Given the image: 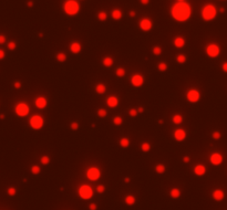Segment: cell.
<instances>
[{"label":"cell","mask_w":227,"mask_h":210,"mask_svg":"<svg viewBox=\"0 0 227 210\" xmlns=\"http://www.w3.org/2000/svg\"><path fill=\"white\" fill-rule=\"evenodd\" d=\"M167 64H166L165 62H160L159 64H157V69H159V71L160 72H165L167 70Z\"/></svg>","instance_id":"cell-35"},{"label":"cell","mask_w":227,"mask_h":210,"mask_svg":"<svg viewBox=\"0 0 227 210\" xmlns=\"http://www.w3.org/2000/svg\"><path fill=\"white\" fill-rule=\"evenodd\" d=\"M183 121H184V118H183V116L181 115V114H174L173 117H172V122H173L174 124H176V125L182 124Z\"/></svg>","instance_id":"cell-24"},{"label":"cell","mask_w":227,"mask_h":210,"mask_svg":"<svg viewBox=\"0 0 227 210\" xmlns=\"http://www.w3.org/2000/svg\"><path fill=\"white\" fill-rule=\"evenodd\" d=\"M130 180H131V178H129V177H125V178H124V181L125 182H130Z\"/></svg>","instance_id":"cell-52"},{"label":"cell","mask_w":227,"mask_h":210,"mask_svg":"<svg viewBox=\"0 0 227 210\" xmlns=\"http://www.w3.org/2000/svg\"><path fill=\"white\" fill-rule=\"evenodd\" d=\"M15 88H21V83H20V82H16V83H15Z\"/></svg>","instance_id":"cell-51"},{"label":"cell","mask_w":227,"mask_h":210,"mask_svg":"<svg viewBox=\"0 0 227 210\" xmlns=\"http://www.w3.org/2000/svg\"><path fill=\"white\" fill-rule=\"evenodd\" d=\"M7 193H8V195H9V196H15V195H16V193H17V190H16V188H15V187H10V188H8Z\"/></svg>","instance_id":"cell-42"},{"label":"cell","mask_w":227,"mask_h":210,"mask_svg":"<svg viewBox=\"0 0 227 210\" xmlns=\"http://www.w3.org/2000/svg\"><path fill=\"white\" fill-rule=\"evenodd\" d=\"M5 55H6L5 51H3V50H1V49H0V60H2V59L5 58Z\"/></svg>","instance_id":"cell-48"},{"label":"cell","mask_w":227,"mask_h":210,"mask_svg":"<svg viewBox=\"0 0 227 210\" xmlns=\"http://www.w3.org/2000/svg\"><path fill=\"white\" fill-rule=\"evenodd\" d=\"M186 60H187V58H186L185 54H178L176 56V62L180 63V64H184L186 62Z\"/></svg>","instance_id":"cell-32"},{"label":"cell","mask_w":227,"mask_h":210,"mask_svg":"<svg viewBox=\"0 0 227 210\" xmlns=\"http://www.w3.org/2000/svg\"><path fill=\"white\" fill-rule=\"evenodd\" d=\"M138 113H142V112L144 111V108H143V107H138Z\"/></svg>","instance_id":"cell-53"},{"label":"cell","mask_w":227,"mask_h":210,"mask_svg":"<svg viewBox=\"0 0 227 210\" xmlns=\"http://www.w3.org/2000/svg\"><path fill=\"white\" fill-rule=\"evenodd\" d=\"M80 3L78 0H66L63 3V11L66 16L74 17L80 12Z\"/></svg>","instance_id":"cell-2"},{"label":"cell","mask_w":227,"mask_h":210,"mask_svg":"<svg viewBox=\"0 0 227 210\" xmlns=\"http://www.w3.org/2000/svg\"><path fill=\"white\" fill-rule=\"evenodd\" d=\"M125 73H126V71L124 67H117L115 70V75L117 77H123L125 75Z\"/></svg>","instance_id":"cell-31"},{"label":"cell","mask_w":227,"mask_h":210,"mask_svg":"<svg viewBox=\"0 0 227 210\" xmlns=\"http://www.w3.org/2000/svg\"><path fill=\"white\" fill-rule=\"evenodd\" d=\"M205 53L207 54V56H210V58H217L219 53H221V48H219V45L216 43H210L207 47H206V49H205Z\"/></svg>","instance_id":"cell-8"},{"label":"cell","mask_w":227,"mask_h":210,"mask_svg":"<svg viewBox=\"0 0 227 210\" xmlns=\"http://www.w3.org/2000/svg\"><path fill=\"white\" fill-rule=\"evenodd\" d=\"M85 176L88 178L89 180H91V181H96V180H99L100 177H101V170H100V168L98 167H89L88 170L85 171Z\"/></svg>","instance_id":"cell-6"},{"label":"cell","mask_w":227,"mask_h":210,"mask_svg":"<svg viewBox=\"0 0 227 210\" xmlns=\"http://www.w3.org/2000/svg\"><path fill=\"white\" fill-rule=\"evenodd\" d=\"M6 42V37L3 34H0V44H3Z\"/></svg>","instance_id":"cell-46"},{"label":"cell","mask_w":227,"mask_h":210,"mask_svg":"<svg viewBox=\"0 0 227 210\" xmlns=\"http://www.w3.org/2000/svg\"><path fill=\"white\" fill-rule=\"evenodd\" d=\"M129 114H130L131 117H136L138 115V111L135 110V108H131V110L129 111Z\"/></svg>","instance_id":"cell-41"},{"label":"cell","mask_w":227,"mask_h":210,"mask_svg":"<svg viewBox=\"0 0 227 210\" xmlns=\"http://www.w3.org/2000/svg\"><path fill=\"white\" fill-rule=\"evenodd\" d=\"M95 92L98 94H104L106 92V85L104 83H98L95 85Z\"/></svg>","instance_id":"cell-22"},{"label":"cell","mask_w":227,"mask_h":210,"mask_svg":"<svg viewBox=\"0 0 227 210\" xmlns=\"http://www.w3.org/2000/svg\"><path fill=\"white\" fill-rule=\"evenodd\" d=\"M113 63H114V60H113V58L112 56H104L103 58V60H102V64L105 66V67H111V66L113 65Z\"/></svg>","instance_id":"cell-21"},{"label":"cell","mask_w":227,"mask_h":210,"mask_svg":"<svg viewBox=\"0 0 227 210\" xmlns=\"http://www.w3.org/2000/svg\"><path fill=\"white\" fill-rule=\"evenodd\" d=\"M212 137L214 138L215 140H218V139H221V133L218 132V131H215V132L212 133Z\"/></svg>","instance_id":"cell-39"},{"label":"cell","mask_w":227,"mask_h":210,"mask_svg":"<svg viewBox=\"0 0 227 210\" xmlns=\"http://www.w3.org/2000/svg\"><path fill=\"white\" fill-rule=\"evenodd\" d=\"M144 76L142 74H138V73H135L133 74L131 79H130V83L132 84L134 88H141L144 84Z\"/></svg>","instance_id":"cell-11"},{"label":"cell","mask_w":227,"mask_h":210,"mask_svg":"<svg viewBox=\"0 0 227 210\" xmlns=\"http://www.w3.org/2000/svg\"><path fill=\"white\" fill-rule=\"evenodd\" d=\"M166 170V167L165 165H163V164H159V165L155 166V171L157 172V174H164Z\"/></svg>","instance_id":"cell-29"},{"label":"cell","mask_w":227,"mask_h":210,"mask_svg":"<svg viewBox=\"0 0 227 210\" xmlns=\"http://www.w3.org/2000/svg\"><path fill=\"white\" fill-rule=\"evenodd\" d=\"M186 99L189 103H197L200 99V92L197 88H189L186 93Z\"/></svg>","instance_id":"cell-9"},{"label":"cell","mask_w":227,"mask_h":210,"mask_svg":"<svg viewBox=\"0 0 227 210\" xmlns=\"http://www.w3.org/2000/svg\"><path fill=\"white\" fill-rule=\"evenodd\" d=\"M40 161H41L42 165H48L50 163V157L49 156H47V155H45V156H42V157L40 158Z\"/></svg>","instance_id":"cell-37"},{"label":"cell","mask_w":227,"mask_h":210,"mask_svg":"<svg viewBox=\"0 0 227 210\" xmlns=\"http://www.w3.org/2000/svg\"><path fill=\"white\" fill-rule=\"evenodd\" d=\"M124 201H125V204L127 206H133V204H135L136 199H135V197L133 195H127L126 197H125V199H124Z\"/></svg>","instance_id":"cell-26"},{"label":"cell","mask_w":227,"mask_h":210,"mask_svg":"<svg viewBox=\"0 0 227 210\" xmlns=\"http://www.w3.org/2000/svg\"><path fill=\"white\" fill-rule=\"evenodd\" d=\"M40 171H41V169H40V167L38 165H33L31 167V172L33 175H38V174H40Z\"/></svg>","instance_id":"cell-38"},{"label":"cell","mask_w":227,"mask_h":210,"mask_svg":"<svg viewBox=\"0 0 227 210\" xmlns=\"http://www.w3.org/2000/svg\"><path fill=\"white\" fill-rule=\"evenodd\" d=\"M176 1H185V0H176Z\"/></svg>","instance_id":"cell-55"},{"label":"cell","mask_w":227,"mask_h":210,"mask_svg":"<svg viewBox=\"0 0 227 210\" xmlns=\"http://www.w3.org/2000/svg\"><path fill=\"white\" fill-rule=\"evenodd\" d=\"M106 114H108V112H106L105 108H99L98 112H96V115L99 116L100 118H104L105 116H106Z\"/></svg>","instance_id":"cell-36"},{"label":"cell","mask_w":227,"mask_h":210,"mask_svg":"<svg viewBox=\"0 0 227 210\" xmlns=\"http://www.w3.org/2000/svg\"><path fill=\"white\" fill-rule=\"evenodd\" d=\"M119 103H120V101H119V97L116 96V95H110L108 99H106V105L110 107V108H115L119 106Z\"/></svg>","instance_id":"cell-16"},{"label":"cell","mask_w":227,"mask_h":210,"mask_svg":"<svg viewBox=\"0 0 227 210\" xmlns=\"http://www.w3.org/2000/svg\"><path fill=\"white\" fill-rule=\"evenodd\" d=\"M119 144H120V146H121L122 148H127V147L130 146V138H127V137L120 138Z\"/></svg>","instance_id":"cell-25"},{"label":"cell","mask_w":227,"mask_h":210,"mask_svg":"<svg viewBox=\"0 0 227 210\" xmlns=\"http://www.w3.org/2000/svg\"><path fill=\"white\" fill-rule=\"evenodd\" d=\"M221 69H223V71L227 73V62H224L223 64H221Z\"/></svg>","instance_id":"cell-47"},{"label":"cell","mask_w":227,"mask_h":210,"mask_svg":"<svg viewBox=\"0 0 227 210\" xmlns=\"http://www.w3.org/2000/svg\"><path fill=\"white\" fill-rule=\"evenodd\" d=\"M111 17H112V19H113V20L119 21V20H121L122 17H123V12H122L121 9L115 8V9H113L112 12H111Z\"/></svg>","instance_id":"cell-20"},{"label":"cell","mask_w":227,"mask_h":210,"mask_svg":"<svg viewBox=\"0 0 227 210\" xmlns=\"http://www.w3.org/2000/svg\"><path fill=\"white\" fill-rule=\"evenodd\" d=\"M200 15H202V18H203L204 21H212V20H214L216 18V16H217V9H216V7L214 5H212V3H206V5L202 8Z\"/></svg>","instance_id":"cell-3"},{"label":"cell","mask_w":227,"mask_h":210,"mask_svg":"<svg viewBox=\"0 0 227 210\" xmlns=\"http://www.w3.org/2000/svg\"><path fill=\"white\" fill-rule=\"evenodd\" d=\"M138 27L144 32L151 31L153 29V21L149 18H143V19H141L138 21Z\"/></svg>","instance_id":"cell-10"},{"label":"cell","mask_w":227,"mask_h":210,"mask_svg":"<svg viewBox=\"0 0 227 210\" xmlns=\"http://www.w3.org/2000/svg\"><path fill=\"white\" fill-rule=\"evenodd\" d=\"M15 112L19 117H26L30 112V107L24 102H19L15 107Z\"/></svg>","instance_id":"cell-7"},{"label":"cell","mask_w":227,"mask_h":210,"mask_svg":"<svg viewBox=\"0 0 227 210\" xmlns=\"http://www.w3.org/2000/svg\"><path fill=\"white\" fill-rule=\"evenodd\" d=\"M96 18H98V20H100V21H105L108 19V13L105 11H100L99 13L96 15Z\"/></svg>","instance_id":"cell-30"},{"label":"cell","mask_w":227,"mask_h":210,"mask_svg":"<svg viewBox=\"0 0 227 210\" xmlns=\"http://www.w3.org/2000/svg\"><path fill=\"white\" fill-rule=\"evenodd\" d=\"M34 105L38 110H44L48 106V99L44 96H38L34 99Z\"/></svg>","instance_id":"cell-13"},{"label":"cell","mask_w":227,"mask_h":210,"mask_svg":"<svg viewBox=\"0 0 227 210\" xmlns=\"http://www.w3.org/2000/svg\"><path fill=\"white\" fill-rule=\"evenodd\" d=\"M112 122H113V124H114L115 126H120V125H122V123H123V118H122L121 116H115V117L112 120Z\"/></svg>","instance_id":"cell-34"},{"label":"cell","mask_w":227,"mask_h":210,"mask_svg":"<svg viewBox=\"0 0 227 210\" xmlns=\"http://www.w3.org/2000/svg\"><path fill=\"white\" fill-rule=\"evenodd\" d=\"M78 193H79V196H80L81 199L88 200V199H91L93 197V189H92L91 186H89V185H81L79 187Z\"/></svg>","instance_id":"cell-5"},{"label":"cell","mask_w":227,"mask_h":210,"mask_svg":"<svg viewBox=\"0 0 227 210\" xmlns=\"http://www.w3.org/2000/svg\"><path fill=\"white\" fill-rule=\"evenodd\" d=\"M170 196L174 199L180 198L181 197V190L178 188H172L171 191H170Z\"/></svg>","instance_id":"cell-27"},{"label":"cell","mask_w":227,"mask_h":210,"mask_svg":"<svg viewBox=\"0 0 227 210\" xmlns=\"http://www.w3.org/2000/svg\"><path fill=\"white\" fill-rule=\"evenodd\" d=\"M212 196H213L214 200H216V201H221L223 199L225 198V193L221 189H215L213 191V193H212Z\"/></svg>","instance_id":"cell-19"},{"label":"cell","mask_w":227,"mask_h":210,"mask_svg":"<svg viewBox=\"0 0 227 210\" xmlns=\"http://www.w3.org/2000/svg\"><path fill=\"white\" fill-rule=\"evenodd\" d=\"M189 160L191 159H189V157H188V156H184V157H183V161H184V163H188Z\"/></svg>","instance_id":"cell-50"},{"label":"cell","mask_w":227,"mask_h":210,"mask_svg":"<svg viewBox=\"0 0 227 210\" xmlns=\"http://www.w3.org/2000/svg\"><path fill=\"white\" fill-rule=\"evenodd\" d=\"M152 53L154 55H161L162 54V48H161L160 45H154L153 47V49H152Z\"/></svg>","instance_id":"cell-33"},{"label":"cell","mask_w":227,"mask_h":210,"mask_svg":"<svg viewBox=\"0 0 227 210\" xmlns=\"http://www.w3.org/2000/svg\"><path fill=\"white\" fill-rule=\"evenodd\" d=\"M151 144L147 143V142H144V143L141 144V150L142 152H144V153H147V152H149L151 150Z\"/></svg>","instance_id":"cell-28"},{"label":"cell","mask_w":227,"mask_h":210,"mask_svg":"<svg viewBox=\"0 0 227 210\" xmlns=\"http://www.w3.org/2000/svg\"><path fill=\"white\" fill-rule=\"evenodd\" d=\"M17 48V44L16 42H13V41H11V42H9L8 43V49L9 50H15Z\"/></svg>","instance_id":"cell-44"},{"label":"cell","mask_w":227,"mask_h":210,"mask_svg":"<svg viewBox=\"0 0 227 210\" xmlns=\"http://www.w3.org/2000/svg\"><path fill=\"white\" fill-rule=\"evenodd\" d=\"M194 174L196 175V176H204L205 174H206V167H205L203 164H198V165H196L194 167Z\"/></svg>","instance_id":"cell-18"},{"label":"cell","mask_w":227,"mask_h":210,"mask_svg":"<svg viewBox=\"0 0 227 210\" xmlns=\"http://www.w3.org/2000/svg\"><path fill=\"white\" fill-rule=\"evenodd\" d=\"M130 16H131V17H135V12H134V11H131V12H130Z\"/></svg>","instance_id":"cell-54"},{"label":"cell","mask_w":227,"mask_h":210,"mask_svg":"<svg viewBox=\"0 0 227 210\" xmlns=\"http://www.w3.org/2000/svg\"><path fill=\"white\" fill-rule=\"evenodd\" d=\"M173 137L176 142H183L185 138L187 137V133L185 129L183 128H176L174 132H173Z\"/></svg>","instance_id":"cell-12"},{"label":"cell","mask_w":227,"mask_h":210,"mask_svg":"<svg viewBox=\"0 0 227 210\" xmlns=\"http://www.w3.org/2000/svg\"><path fill=\"white\" fill-rule=\"evenodd\" d=\"M185 43H186V40L183 38V37H181V35L174 38V40H173V44H174V47L177 48V49H182V48H184V47H185Z\"/></svg>","instance_id":"cell-17"},{"label":"cell","mask_w":227,"mask_h":210,"mask_svg":"<svg viewBox=\"0 0 227 210\" xmlns=\"http://www.w3.org/2000/svg\"><path fill=\"white\" fill-rule=\"evenodd\" d=\"M55 59L58 62H60V63H64L68 59V55L64 53V52H58L57 55H55Z\"/></svg>","instance_id":"cell-23"},{"label":"cell","mask_w":227,"mask_h":210,"mask_svg":"<svg viewBox=\"0 0 227 210\" xmlns=\"http://www.w3.org/2000/svg\"><path fill=\"white\" fill-rule=\"evenodd\" d=\"M140 2H141L142 5L146 6V5H149V0H140Z\"/></svg>","instance_id":"cell-49"},{"label":"cell","mask_w":227,"mask_h":210,"mask_svg":"<svg viewBox=\"0 0 227 210\" xmlns=\"http://www.w3.org/2000/svg\"><path fill=\"white\" fill-rule=\"evenodd\" d=\"M171 16L178 22H185L192 16V7L186 1H177L171 7Z\"/></svg>","instance_id":"cell-1"},{"label":"cell","mask_w":227,"mask_h":210,"mask_svg":"<svg viewBox=\"0 0 227 210\" xmlns=\"http://www.w3.org/2000/svg\"><path fill=\"white\" fill-rule=\"evenodd\" d=\"M69 50L73 54H79L81 52V50H82V44L80 43L79 41H73L69 45Z\"/></svg>","instance_id":"cell-15"},{"label":"cell","mask_w":227,"mask_h":210,"mask_svg":"<svg viewBox=\"0 0 227 210\" xmlns=\"http://www.w3.org/2000/svg\"><path fill=\"white\" fill-rule=\"evenodd\" d=\"M79 127H80V125H79L78 122H72L71 124H70V128H71L72 131H78Z\"/></svg>","instance_id":"cell-40"},{"label":"cell","mask_w":227,"mask_h":210,"mask_svg":"<svg viewBox=\"0 0 227 210\" xmlns=\"http://www.w3.org/2000/svg\"><path fill=\"white\" fill-rule=\"evenodd\" d=\"M29 124H30V127L34 129V131H39L41 129L44 125V118L41 115L39 114H36V115H32L29 120Z\"/></svg>","instance_id":"cell-4"},{"label":"cell","mask_w":227,"mask_h":210,"mask_svg":"<svg viewBox=\"0 0 227 210\" xmlns=\"http://www.w3.org/2000/svg\"><path fill=\"white\" fill-rule=\"evenodd\" d=\"M104 191H105V186H103V185H99L96 187V193H103Z\"/></svg>","instance_id":"cell-43"},{"label":"cell","mask_w":227,"mask_h":210,"mask_svg":"<svg viewBox=\"0 0 227 210\" xmlns=\"http://www.w3.org/2000/svg\"><path fill=\"white\" fill-rule=\"evenodd\" d=\"M96 208H98V206H96V204H89V209L90 210H96Z\"/></svg>","instance_id":"cell-45"},{"label":"cell","mask_w":227,"mask_h":210,"mask_svg":"<svg viewBox=\"0 0 227 210\" xmlns=\"http://www.w3.org/2000/svg\"><path fill=\"white\" fill-rule=\"evenodd\" d=\"M210 161L212 165L218 166L223 163V155L221 153H213L210 156Z\"/></svg>","instance_id":"cell-14"}]
</instances>
